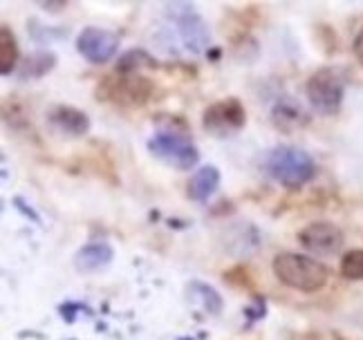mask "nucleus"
Segmentation results:
<instances>
[{
  "mask_svg": "<svg viewBox=\"0 0 363 340\" xmlns=\"http://www.w3.org/2000/svg\"><path fill=\"white\" fill-rule=\"evenodd\" d=\"M264 170L278 183L287 188H301L314 177V159L301 148L294 146H278L267 152L264 157Z\"/></svg>",
  "mask_w": 363,
  "mask_h": 340,
  "instance_id": "obj_1",
  "label": "nucleus"
},
{
  "mask_svg": "<svg viewBox=\"0 0 363 340\" xmlns=\"http://www.w3.org/2000/svg\"><path fill=\"white\" fill-rule=\"evenodd\" d=\"M274 273L283 285L298 291H318L328 282V268L301 253H281L274 258Z\"/></svg>",
  "mask_w": 363,
  "mask_h": 340,
  "instance_id": "obj_2",
  "label": "nucleus"
},
{
  "mask_svg": "<svg viewBox=\"0 0 363 340\" xmlns=\"http://www.w3.org/2000/svg\"><path fill=\"white\" fill-rule=\"evenodd\" d=\"M345 92L343 76L332 67L316 69V72L307 81V98L316 112L320 115H334L339 112Z\"/></svg>",
  "mask_w": 363,
  "mask_h": 340,
  "instance_id": "obj_3",
  "label": "nucleus"
},
{
  "mask_svg": "<svg viewBox=\"0 0 363 340\" xmlns=\"http://www.w3.org/2000/svg\"><path fill=\"white\" fill-rule=\"evenodd\" d=\"M148 150L164 164H169L173 168L186 170L191 166L198 164L200 152L191 144V139L186 135H179L175 130H164L157 132L148 141Z\"/></svg>",
  "mask_w": 363,
  "mask_h": 340,
  "instance_id": "obj_4",
  "label": "nucleus"
},
{
  "mask_svg": "<svg viewBox=\"0 0 363 340\" xmlns=\"http://www.w3.org/2000/svg\"><path fill=\"white\" fill-rule=\"evenodd\" d=\"M150 92H152V83L142 74L115 72L99 85V96L119 106H142L148 101Z\"/></svg>",
  "mask_w": 363,
  "mask_h": 340,
  "instance_id": "obj_5",
  "label": "nucleus"
},
{
  "mask_svg": "<svg viewBox=\"0 0 363 340\" xmlns=\"http://www.w3.org/2000/svg\"><path fill=\"white\" fill-rule=\"evenodd\" d=\"M247 121V112L238 98H222L211 103L202 115L204 130L216 137H227L238 132Z\"/></svg>",
  "mask_w": 363,
  "mask_h": 340,
  "instance_id": "obj_6",
  "label": "nucleus"
},
{
  "mask_svg": "<svg viewBox=\"0 0 363 340\" xmlns=\"http://www.w3.org/2000/svg\"><path fill=\"white\" fill-rule=\"evenodd\" d=\"M79 52L92 63H106L119 50V36L101 27H86L77 40Z\"/></svg>",
  "mask_w": 363,
  "mask_h": 340,
  "instance_id": "obj_7",
  "label": "nucleus"
},
{
  "mask_svg": "<svg viewBox=\"0 0 363 340\" xmlns=\"http://www.w3.org/2000/svg\"><path fill=\"white\" fill-rule=\"evenodd\" d=\"M298 242L316 255H334L343 246V233L330 222H314L298 233Z\"/></svg>",
  "mask_w": 363,
  "mask_h": 340,
  "instance_id": "obj_8",
  "label": "nucleus"
},
{
  "mask_svg": "<svg viewBox=\"0 0 363 340\" xmlns=\"http://www.w3.org/2000/svg\"><path fill=\"white\" fill-rule=\"evenodd\" d=\"M50 125L61 135H69V137H81L88 132V115L81 112L72 106H57L52 108V112L48 115Z\"/></svg>",
  "mask_w": 363,
  "mask_h": 340,
  "instance_id": "obj_9",
  "label": "nucleus"
},
{
  "mask_svg": "<svg viewBox=\"0 0 363 340\" xmlns=\"http://www.w3.org/2000/svg\"><path fill=\"white\" fill-rule=\"evenodd\" d=\"M175 23L179 27V36L191 52H202L208 42V32L198 13L184 7V13H175Z\"/></svg>",
  "mask_w": 363,
  "mask_h": 340,
  "instance_id": "obj_10",
  "label": "nucleus"
},
{
  "mask_svg": "<svg viewBox=\"0 0 363 340\" xmlns=\"http://www.w3.org/2000/svg\"><path fill=\"white\" fill-rule=\"evenodd\" d=\"M272 119L278 130L291 132V130H298V128H303L307 121H310V115H307L305 108L298 101H294V98H283V101L276 103V108L272 112Z\"/></svg>",
  "mask_w": 363,
  "mask_h": 340,
  "instance_id": "obj_11",
  "label": "nucleus"
},
{
  "mask_svg": "<svg viewBox=\"0 0 363 340\" xmlns=\"http://www.w3.org/2000/svg\"><path fill=\"white\" fill-rule=\"evenodd\" d=\"M113 260V249L108 244H101V242H94V244H88L83 246L77 255H74V264L79 271H99L106 264H110Z\"/></svg>",
  "mask_w": 363,
  "mask_h": 340,
  "instance_id": "obj_12",
  "label": "nucleus"
},
{
  "mask_svg": "<svg viewBox=\"0 0 363 340\" xmlns=\"http://www.w3.org/2000/svg\"><path fill=\"white\" fill-rule=\"evenodd\" d=\"M218 183H220V173H218V168L213 166H204L200 168L198 173H195L189 181V197L195 202H204L208 200L216 188H218Z\"/></svg>",
  "mask_w": 363,
  "mask_h": 340,
  "instance_id": "obj_13",
  "label": "nucleus"
},
{
  "mask_svg": "<svg viewBox=\"0 0 363 340\" xmlns=\"http://www.w3.org/2000/svg\"><path fill=\"white\" fill-rule=\"evenodd\" d=\"M18 61V47H16V40H13L11 32L7 27L0 30V74H9L13 65Z\"/></svg>",
  "mask_w": 363,
  "mask_h": 340,
  "instance_id": "obj_14",
  "label": "nucleus"
},
{
  "mask_svg": "<svg viewBox=\"0 0 363 340\" xmlns=\"http://www.w3.org/2000/svg\"><path fill=\"white\" fill-rule=\"evenodd\" d=\"M146 65H155V61L150 59V56L144 52V50H130L125 52L119 63H117V72H123V74H139V69L146 67Z\"/></svg>",
  "mask_w": 363,
  "mask_h": 340,
  "instance_id": "obj_15",
  "label": "nucleus"
},
{
  "mask_svg": "<svg viewBox=\"0 0 363 340\" xmlns=\"http://www.w3.org/2000/svg\"><path fill=\"white\" fill-rule=\"evenodd\" d=\"M54 63H57L54 54H50V52H36V54H32L30 59L23 63V76H40V74H45V72H50V69L54 67Z\"/></svg>",
  "mask_w": 363,
  "mask_h": 340,
  "instance_id": "obj_16",
  "label": "nucleus"
},
{
  "mask_svg": "<svg viewBox=\"0 0 363 340\" xmlns=\"http://www.w3.org/2000/svg\"><path fill=\"white\" fill-rule=\"evenodd\" d=\"M191 298L193 300H200V305L208 311V314H218L222 307L220 295L211 287L202 285V282H193L191 285Z\"/></svg>",
  "mask_w": 363,
  "mask_h": 340,
  "instance_id": "obj_17",
  "label": "nucleus"
},
{
  "mask_svg": "<svg viewBox=\"0 0 363 340\" xmlns=\"http://www.w3.org/2000/svg\"><path fill=\"white\" fill-rule=\"evenodd\" d=\"M341 273L347 280H363V249L347 251L341 260Z\"/></svg>",
  "mask_w": 363,
  "mask_h": 340,
  "instance_id": "obj_18",
  "label": "nucleus"
},
{
  "mask_svg": "<svg viewBox=\"0 0 363 340\" xmlns=\"http://www.w3.org/2000/svg\"><path fill=\"white\" fill-rule=\"evenodd\" d=\"M354 54H357V59L363 63V30L359 32V36L354 40Z\"/></svg>",
  "mask_w": 363,
  "mask_h": 340,
  "instance_id": "obj_19",
  "label": "nucleus"
}]
</instances>
